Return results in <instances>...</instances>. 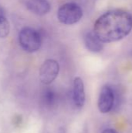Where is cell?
<instances>
[{
    "mask_svg": "<svg viewBox=\"0 0 132 133\" xmlns=\"http://www.w3.org/2000/svg\"><path fill=\"white\" fill-rule=\"evenodd\" d=\"M5 16V13H4V10L0 7V16Z\"/></svg>",
    "mask_w": 132,
    "mask_h": 133,
    "instance_id": "cell-12",
    "label": "cell"
},
{
    "mask_svg": "<svg viewBox=\"0 0 132 133\" xmlns=\"http://www.w3.org/2000/svg\"><path fill=\"white\" fill-rule=\"evenodd\" d=\"M23 2L26 7L37 15H45L51 9V5L47 0H23Z\"/></svg>",
    "mask_w": 132,
    "mask_h": 133,
    "instance_id": "cell-7",
    "label": "cell"
},
{
    "mask_svg": "<svg viewBox=\"0 0 132 133\" xmlns=\"http://www.w3.org/2000/svg\"><path fill=\"white\" fill-rule=\"evenodd\" d=\"M115 93L114 89L108 86H103L100 92L98 98V109L103 114L109 113L114 106L115 104Z\"/></svg>",
    "mask_w": 132,
    "mask_h": 133,
    "instance_id": "cell-5",
    "label": "cell"
},
{
    "mask_svg": "<svg viewBox=\"0 0 132 133\" xmlns=\"http://www.w3.org/2000/svg\"><path fill=\"white\" fill-rule=\"evenodd\" d=\"M72 100L77 108H83L86 101V93L84 83L80 77H75L73 81Z\"/></svg>",
    "mask_w": 132,
    "mask_h": 133,
    "instance_id": "cell-6",
    "label": "cell"
},
{
    "mask_svg": "<svg viewBox=\"0 0 132 133\" xmlns=\"http://www.w3.org/2000/svg\"><path fill=\"white\" fill-rule=\"evenodd\" d=\"M41 101L46 108H52L58 102V95L54 90L46 89L41 96Z\"/></svg>",
    "mask_w": 132,
    "mask_h": 133,
    "instance_id": "cell-9",
    "label": "cell"
},
{
    "mask_svg": "<svg viewBox=\"0 0 132 133\" xmlns=\"http://www.w3.org/2000/svg\"><path fill=\"white\" fill-rule=\"evenodd\" d=\"M132 30V15L123 9H111L96 20L93 31L103 43H111L126 37Z\"/></svg>",
    "mask_w": 132,
    "mask_h": 133,
    "instance_id": "cell-1",
    "label": "cell"
},
{
    "mask_svg": "<svg viewBox=\"0 0 132 133\" xmlns=\"http://www.w3.org/2000/svg\"><path fill=\"white\" fill-rule=\"evenodd\" d=\"M60 70L58 62L54 59L46 60L40 69V80L45 85L51 84L58 77Z\"/></svg>",
    "mask_w": 132,
    "mask_h": 133,
    "instance_id": "cell-4",
    "label": "cell"
},
{
    "mask_svg": "<svg viewBox=\"0 0 132 133\" xmlns=\"http://www.w3.org/2000/svg\"><path fill=\"white\" fill-rule=\"evenodd\" d=\"M21 48L27 52H35L41 46L42 39L40 33L30 27L23 28L19 35Z\"/></svg>",
    "mask_w": 132,
    "mask_h": 133,
    "instance_id": "cell-2",
    "label": "cell"
},
{
    "mask_svg": "<svg viewBox=\"0 0 132 133\" xmlns=\"http://www.w3.org/2000/svg\"><path fill=\"white\" fill-rule=\"evenodd\" d=\"M83 41L86 49L91 52L98 53L103 48V42L96 36L93 30L87 32L84 36Z\"/></svg>",
    "mask_w": 132,
    "mask_h": 133,
    "instance_id": "cell-8",
    "label": "cell"
},
{
    "mask_svg": "<svg viewBox=\"0 0 132 133\" xmlns=\"http://www.w3.org/2000/svg\"><path fill=\"white\" fill-rule=\"evenodd\" d=\"M81 7L74 2H68L59 7L57 16L58 20L65 25H72L78 23L82 17Z\"/></svg>",
    "mask_w": 132,
    "mask_h": 133,
    "instance_id": "cell-3",
    "label": "cell"
},
{
    "mask_svg": "<svg viewBox=\"0 0 132 133\" xmlns=\"http://www.w3.org/2000/svg\"><path fill=\"white\" fill-rule=\"evenodd\" d=\"M9 24L5 16H0V38H5L9 35Z\"/></svg>",
    "mask_w": 132,
    "mask_h": 133,
    "instance_id": "cell-10",
    "label": "cell"
},
{
    "mask_svg": "<svg viewBox=\"0 0 132 133\" xmlns=\"http://www.w3.org/2000/svg\"><path fill=\"white\" fill-rule=\"evenodd\" d=\"M102 133H118L116 130L113 129H107L105 130H103Z\"/></svg>",
    "mask_w": 132,
    "mask_h": 133,
    "instance_id": "cell-11",
    "label": "cell"
}]
</instances>
